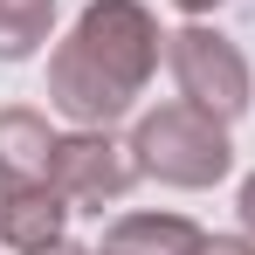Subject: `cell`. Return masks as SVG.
Returning a JSON list of instances; mask_svg holds the SVG:
<instances>
[{
  "label": "cell",
  "instance_id": "cell-1",
  "mask_svg": "<svg viewBox=\"0 0 255 255\" xmlns=\"http://www.w3.org/2000/svg\"><path fill=\"white\" fill-rule=\"evenodd\" d=\"M159 28L138 0H90L69 42L48 55V104L76 125H111L125 118L145 76L159 69Z\"/></svg>",
  "mask_w": 255,
  "mask_h": 255
},
{
  "label": "cell",
  "instance_id": "cell-2",
  "mask_svg": "<svg viewBox=\"0 0 255 255\" xmlns=\"http://www.w3.org/2000/svg\"><path fill=\"white\" fill-rule=\"evenodd\" d=\"M131 159L166 186H214L228 172V125L200 104H159L131 131Z\"/></svg>",
  "mask_w": 255,
  "mask_h": 255
},
{
  "label": "cell",
  "instance_id": "cell-3",
  "mask_svg": "<svg viewBox=\"0 0 255 255\" xmlns=\"http://www.w3.org/2000/svg\"><path fill=\"white\" fill-rule=\"evenodd\" d=\"M166 62H172V76H179V90H186V104L214 111L221 125L249 111V62H242V48L228 42V35L179 28V35H166Z\"/></svg>",
  "mask_w": 255,
  "mask_h": 255
},
{
  "label": "cell",
  "instance_id": "cell-4",
  "mask_svg": "<svg viewBox=\"0 0 255 255\" xmlns=\"http://www.w3.org/2000/svg\"><path fill=\"white\" fill-rule=\"evenodd\" d=\"M131 179H138V159H125V145H111L104 131H69L48 152V186L69 207H97L104 214V200H118Z\"/></svg>",
  "mask_w": 255,
  "mask_h": 255
},
{
  "label": "cell",
  "instance_id": "cell-5",
  "mask_svg": "<svg viewBox=\"0 0 255 255\" xmlns=\"http://www.w3.org/2000/svg\"><path fill=\"white\" fill-rule=\"evenodd\" d=\"M62 214H76L48 179H28V186H0V242L14 255H42L62 242Z\"/></svg>",
  "mask_w": 255,
  "mask_h": 255
},
{
  "label": "cell",
  "instance_id": "cell-6",
  "mask_svg": "<svg viewBox=\"0 0 255 255\" xmlns=\"http://www.w3.org/2000/svg\"><path fill=\"white\" fill-rule=\"evenodd\" d=\"M48 152H55V138L35 111H0V186L48 179Z\"/></svg>",
  "mask_w": 255,
  "mask_h": 255
},
{
  "label": "cell",
  "instance_id": "cell-7",
  "mask_svg": "<svg viewBox=\"0 0 255 255\" xmlns=\"http://www.w3.org/2000/svg\"><path fill=\"white\" fill-rule=\"evenodd\" d=\"M207 242L193 221H179V214H131L118 221L111 235H104V255H193Z\"/></svg>",
  "mask_w": 255,
  "mask_h": 255
},
{
  "label": "cell",
  "instance_id": "cell-8",
  "mask_svg": "<svg viewBox=\"0 0 255 255\" xmlns=\"http://www.w3.org/2000/svg\"><path fill=\"white\" fill-rule=\"evenodd\" d=\"M55 28V0H0V62L35 55Z\"/></svg>",
  "mask_w": 255,
  "mask_h": 255
},
{
  "label": "cell",
  "instance_id": "cell-9",
  "mask_svg": "<svg viewBox=\"0 0 255 255\" xmlns=\"http://www.w3.org/2000/svg\"><path fill=\"white\" fill-rule=\"evenodd\" d=\"M193 255H255V242H235V235H214V242H200Z\"/></svg>",
  "mask_w": 255,
  "mask_h": 255
},
{
  "label": "cell",
  "instance_id": "cell-10",
  "mask_svg": "<svg viewBox=\"0 0 255 255\" xmlns=\"http://www.w3.org/2000/svg\"><path fill=\"white\" fill-rule=\"evenodd\" d=\"M242 221H249V235H255V172H249V186H242Z\"/></svg>",
  "mask_w": 255,
  "mask_h": 255
},
{
  "label": "cell",
  "instance_id": "cell-11",
  "mask_svg": "<svg viewBox=\"0 0 255 255\" xmlns=\"http://www.w3.org/2000/svg\"><path fill=\"white\" fill-rule=\"evenodd\" d=\"M172 7H186V14H207V7H221V0H172Z\"/></svg>",
  "mask_w": 255,
  "mask_h": 255
},
{
  "label": "cell",
  "instance_id": "cell-12",
  "mask_svg": "<svg viewBox=\"0 0 255 255\" xmlns=\"http://www.w3.org/2000/svg\"><path fill=\"white\" fill-rule=\"evenodd\" d=\"M42 255H83V249H69V242H55V249H42Z\"/></svg>",
  "mask_w": 255,
  "mask_h": 255
}]
</instances>
